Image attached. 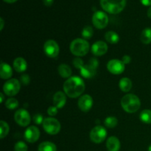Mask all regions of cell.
<instances>
[{
  "label": "cell",
  "instance_id": "1",
  "mask_svg": "<svg viewBox=\"0 0 151 151\" xmlns=\"http://www.w3.org/2000/svg\"><path fill=\"white\" fill-rule=\"evenodd\" d=\"M85 83L80 77L73 76L66 80L63 83L64 93L70 98H77L85 91Z\"/></svg>",
  "mask_w": 151,
  "mask_h": 151
},
{
  "label": "cell",
  "instance_id": "2",
  "mask_svg": "<svg viewBox=\"0 0 151 151\" xmlns=\"http://www.w3.org/2000/svg\"><path fill=\"white\" fill-rule=\"evenodd\" d=\"M121 106L127 113L133 114L137 112L141 106V101L137 95L134 94H127L121 100Z\"/></svg>",
  "mask_w": 151,
  "mask_h": 151
},
{
  "label": "cell",
  "instance_id": "3",
  "mask_svg": "<svg viewBox=\"0 0 151 151\" xmlns=\"http://www.w3.org/2000/svg\"><path fill=\"white\" fill-rule=\"evenodd\" d=\"M127 0H100L102 8L111 14L121 13L126 5Z\"/></svg>",
  "mask_w": 151,
  "mask_h": 151
},
{
  "label": "cell",
  "instance_id": "4",
  "mask_svg": "<svg viewBox=\"0 0 151 151\" xmlns=\"http://www.w3.org/2000/svg\"><path fill=\"white\" fill-rule=\"evenodd\" d=\"M69 49L74 55L82 57L86 55L89 51V43L83 38H76L71 42Z\"/></svg>",
  "mask_w": 151,
  "mask_h": 151
},
{
  "label": "cell",
  "instance_id": "5",
  "mask_svg": "<svg viewBox=\"0 0 151 151\" xmlns=\"http://www.w3.org/2000/svg\"><path fill=\"white\" fill-rule=\"evenodd\" d=\"M98 66V60L94 58H91L87 64H84L83 67L80 69L81 76L86 79H90V78H94L97 73V69Z\"/></svg>",
  "mask_w": 151,
  "mask_h": 151
},
{
  "label": "cell",
  "instance_id": "6",
  "mask_svg": "<svg viewBox=\"0 0 151 151\" xmlns=\"http://www.w3.org/2000/svg\"><path fill=\"white\" fill-rule=\"evenodd\" d=\"M43 128L50 135H56L60 131V123L58 119L53 117H47L44 119L42 124Z\"/></svg>",
  "mask_w": 151,
  "mask_h": 151
},
{
  "label": "cell",
  "instance_id": "7",
  "mask_svg": "<svg viewBox=\"0 0 151 151\" xmlns=\"http://www.w3.org/2000/svg\"><path fill=\"white\" fill-rule=\"evenodd\" d=\"M21 84L18 80L15 78L8 80L3 86V91L8 97H13L19 92Z\"/></svg>",
  "mask_w": 151,
  "mask_h": 151
},
{
  "label": "cell",
  "instance_id": "8",
  "mask_svg": "<svg viewBox=\"0 0 151 151\" xmlns=\"http://www.w3.org/2000/svg\"><path fill=\"white\" fill-rule=\"evenodd\" d=\"M107 137V131L101 125H97L91 129L90 132V139L91 142L96 144L102 143Z\"/></svg>",
  "mask_w": 151,
  "mask_h": 151
},
{
  "label": "cell",
  "instance_id": "9",
  "mask_svg": "<svg viewBox=\"0 0 151 151\" xmlns=\"http://www.w3.org/2000/svg\"><path fill=\"white\" fill-rule=\"evenodd\" d=\"M92 23L97 29H104L109 24V17L106 13L98 10L93 14Z\"/></svg>",
  "mask_w": 151,
  "mask_h": 151
},
{
  "label": "cell",
  "instance_id": "10",
  "mask_svg": "<svg viewBox=\"0 0 151 151\" xmlns=\"http://www.w3.org/2000/svg\"><path fill=\"white\" fill-rule=\"evenodd\" d=\"M44 51L46 55L48 56L51 58H55L58 56L59 52H60V48L56 42L54 40H47L44 44Z\"/></svg>",
  "mask_w": 151,
  "mask_h": 151
},
{
  "label": "cell",
  "instance_id": "11",
  "mask_svg": "<svg viewBox=\"0 0 151 151\" xmlns=\"http://www.w3.org/2000/svg\"><path fill=\"white\" fill-rule=\"evenodd\" d=\"M14 119L19 125L22 127H26L30 123L31 117L27 111L24 109H21L15 113Z\"/></svg>",
  "mask_w": 151,
  "mask_h": 151
},
{
  "label": "cell",
  "instance_id": "12",
  "mask_svg": "<svg viewBox=\"0 0 151 151\" xmlns=\"http://www.w3.org/2000/svg\"><path fill=\"white\" fill-rule=\"evenodd\" d=\"M125 63L118 59H112L107 63V69L113 75H120L125 71Z\"/></svg>",
  "mask_w": 151,
  "mask_h": 151
},
{
  "label": "cell",
  "instance_id": "13",
  "mask_svg": "<svg viewBox=\"0 0 151 151\" xmlns=\"http://www.w3.org/2000/svg\"><path fill=\"white\" fill-rule=\"evenodd\" d=\"M24 139L27 142L35 143L38 140L40 137V131L37 127L32 125L25 130Z\"/></svg>",
  "mask_w": 151,
  "mask_h": 151
},
{
  "label": "cell",
  "instance_id": "14",
  "mask_svg": "<svg viewBox=\"0 0 151 151\" xmlns=\"http://www.w3.org/2000/svg\"><path fill=\"white\" fill-rule=\"evenodd\" d=\"M78 107L83 112H88L92 108L93 99L88 94L81 96L78 102Z\"/></svg>",
  "mask_w": 151,
  "mask_h": 151
},
{
  "label": "cell",
  "instance_id": "15",
  "mask_svg": "<svg viewBox=\"0 0 151 151\" xmlns=\"http://www.w3.org/2000/svg\"><path fill=\"white\" fill-rule=\"evenodd\" d=\"M108 51V45L105 41H97L93 44L91 47V52L95 56H102Z\"/></svg>",
  "mask_w": 151,
  "mask_h": 151
},
{
  "label": "cell",
  "instance_id": "16",
  "mask_svg": "<svg viewBox=\"0 0 151 151\" xmlns=\"http://www.w3.org/2000/svg\"><path fill=\"white\" fill-rule=\"evenodd\" d=\"M66 94L63 91H57L53 96V104L58 109L64 107L66 103Z\"/></svg>",
  "mask_w": 151,
  "mask_h": 151
},
{
  "label": "cell",
  "instance_id": "17",
  "mask_svg": "<svg viewBox=\"0 0 151 151\" xmlns=\"http://www.w3.org/2000/svg\"><path fill=\"white\" fill-rule=\"evenodd\" d=\"M13 75L12 68L8 63L1 62L0 65V78L3 80H7Z\"/></svg>",
  "mask_w": 151,
  "mask_h": 151
},
{
  "label": "cell",
  "instance_id": "18",
  "mask_svg": "<svg viewBox=\"0 0 151 151\" xmlns=\"http://www.w3.org/2000/svg\"><path fill=\"white\" fill-rule=\"evenodd\" d=\"M120 146V142L116 137H109L106 141V147L109 151H119Z\"/></svg>",
  "mask_w": 151,
  "mask_h": 151
},
{
  "label": "cell",
  "instance_id": "19",
  "mask_svg": "<svg viewBox=\"0 0 151 151\" xmlns=\"http://www.w3.org/2000/svg\"><path fill=\"white\" fill-rule=\"evenodd\" d=\"M13 68L17 72H24L27 68V63L24 58L22 57L16 58L13 61Z\"/></svg>",
  "mask_w": 151,
  "mask_h": 151
},
{
  "label": "cell",
  "instance_id": "20",
  "mask_svg": "<svg viewBox=\"0 0 151 151\" xmlns=\"http://www.w3.org/2000/svg\"><path fill=\"white\" fill-rule=\"evenodd\" d=\"M58 69L59 75L63 78H67V79H69V78H71L72 72V69H71V67L69 65L65 64V63H61L58 66Z\"/></svg>",
  "mask_w": 151,
  "mask_h": 151
},
{
  "label": "cell",
  "instance_id": "21",
  "mask_svg": "<svg viewBox=\"0 0 151 151\" xmlns=\"http://www.w3.org/2000/svg\"><path fill=\"white\" fill-rule=\"evenodd\" d=\"M119 87L123 92H128L132 88V82L128 78H122L119 81Z\"/></svg>",
  "mask_w": 151,
  "mask_h": 151
},
{
  "label": "cell",
  "instance_id": "22",
  "mask_svg": "<svg viewBox=\"0 0 151 151\" xmlns=\"http://www.w3.org/2000/svg\"><path fill=\"white\" fill-rule=\"evenodd\" d=\"M38 151H57L55 145L51 142H43L38 145Z\"/></svg>",
  "mask_w": 151,
  "mask_h": 151
},
{
  "label": "cell",
  "instance_id": "23",
  "mask_svg": "<svg viewBox=\"0 0 151 151\" xmlns=\"http://www.w3.org/2000/svg\"><path fill=\"white\" fill-rule=\"evenodd\" d=\"M105 39L107 42L114 44L119 42V36L114 31H109L105 34Z\"/></svg>",
  "mask_w": 151,
  "mask_h": 151
},
{
  "label": "cell",
  "instance_id": "24",
  "mask_svg": "<svg viewBox=\"0 0 151 151\" xmlns=\"http://www.w3.org/2000/svg\"><path fill=\"white\" fill-rule=\"evenodd\" d=\"M140 40L145 44H149L151 43V28L147 27L144 29L140 35Z\"/></svg>",
  "mask_w": 151,
  "mask_h": 151
},
{
  "label": "cell",
  "instance_id": "25",
  "mask_svg": "<svg viewBox=\"0 0 151 151\" xmlns=\"http://www.w3.org/2000/svg\"><path fill=\"white\" fill-rule=\"evenodd\" d=\"M139 119L143 123L151 124V110L145 109L140 113Z\"/></svg>",
  "mask_w": 151,
  "mask_h": 151
},
{
  "label": "cell",
  "instance_id": "26",
  "mask_svg": "<svg viewBox=\"0 0 151 151\" xmlns=\"http://www.w3.org/2000/svg\"><path fill=\"white\" fill-rule=\"evenodd\" d=\"M0 131H1L0 138L4 139V137H7L9 133V131H10V127H9L7 122H4L3 120L0 122Z\"/></svg>",
  "mask_w": 151,
  "mask_h": 151
},
{
  "label": "cell",
  "instance_id": "27",
  "mask_svg": "<svg viewBox=\"0 0 151 151\" xmlns=\"http://www.w3.org/2000/svg\"><path fill=\"white\" fill-rule=\"evenodd\" d=\"M104 124L107 128H114L117 125L118 119L115 116H108L105 119Z\"/></svg>",
  "mask_w": 151,
  "mask_h": 151
},
{
  "label": "cell",
  "instance_id": "28",
  "mask_svg": "<svg viewBox=\"0 0 151 151\" xmlns=\"http://www.w3.org/2000/svg\"><path fill=\"white\" fill-rule=\"evenodd\" d=\"M93 34H94V29L91 26H86L81 32V35L85 40L90 39L93 36Z\"/></svg>",
  "mask_w": 151,
  "mask_h": 151
},
{
  "label": "cell",
  "instance_id": "29",
  "mask_svg": "<svg viewBox=\"0 0 151 151\" xmlns=\"http://www.w3.org/2000/svg\"><path fill=\"white\" fill-rule=\"evenodd\" d=\"M5 106L7 109H10V110H13V109H16L19 106V102L16 99L13 98V97L9 98L6 100Z\"/></svg>",
  "mask_w": 151,
  "mask_h": 151
},
{
  "label": "cell",
  "instance_id": "30",
  "mask_svg": "<svg viewBox=\"0 0 151 151\" xmlns=\"http://www.w3.org/2000/svg\"><path fill=\"white\" fill-rule=\"evenodd\" d=\"M15 151H27L28 147L24 142L19 141L16 143L14 146Z\"/></svg>",
  "mask_w": 151,
  "mask_h": 151
},
{
  "label": "cell",
  "instance_id": "31",
  "mask_svg": "<svg viewBox=\"0 0 151 151\" xmlns=\"http://www.w3.org/2000/svg\"><path fill=\"white\" fill-rule=\"evenodd\" d=\"M32 120H33V122L35 125H41L44 121V116L41 114H36L32 117Z\"/></svg>",
  "mask_w": 151,
  "mask_h": 151
},
{
  "label": "cell",
  "instance_id": "32",
  "mask_svg": "<svg viewBox=\"0 0 151 151\" xmlns=\"http://www.w3.org/2000/svg\"><path fill=\"white\" fill-rule=\"evenodd\" d=\"M73 65L75 68L81 69V68L83 67V66L84 65L83 60L78 57L75 58H74V60H73Z\"/></svg>",
  "mask_w": 151,
  "mask_h": 151
},
{
  "label": "cell",
  "instance_id": "33",
  "mask_svg": "<svg viewBox=\"0 0 151 151\" xmlns=\"http://www.w3.org/2000/svg\"><path fill=\"white\" fill-rule=\"evenodd\" d=\"M20 81L23 85L27 86L29 83V82H30V78H29V75H27V74H24V75H22V76H21Z\"/></svg>",
  "mask_w": 151,
  "mask_h": 151
},
{
  "label": "cell",
  "instance_id": "34",
  "mask_svg": "<svg viewBox=\"0 0 151 151\" xmlns=\"http://www.w3.org/2000/svg\"><path fill=\"white\" fill-rule=\"evenodd\" d=\"M58 108L55 107V106H50L47 109V114L50 115V116H55L58 114Z\"/></svg>",
  "mask_w": 151,
  "mask_h": 151
},
{
  "label": "cell",
  "instance_id": "35",
  "mask_svg": "<svg viewBox=\"0 0 151 151\" xmlns=\"http://www.w3.org/2000/svg\"><path fill=\"white\" fill-rule=\"evenodd\" d=\"M122 61L125 64H128L131 61V58L129 55H124L122 58Z\"/></svg>",
  "mask_w": 151,
  "mask_h": 151
},
{
  "label": "cell",
  "instance_id": "36",
  "mask_svg": "<svg viewBox=\"0 0 151 151\" xmlns=\"http://www.w3.org/2000/svg\"><path fill=\"white\" fill-rule=\"evenodd\" d=\"M142 4L145 6H150L151 5V0H140Z\"/></svg>",
  "mask_w": 151,
  "mask_h": 151
},
{
  "label": "cell",
  "instance_id": "37",
  "mask_svg": "<svg viewBox=\"0 0 151 151\" xmlns=\"http://www.w3.org/2000/svg\"><path fill=\"white\" fill-rule=\"evenodd\" d=\"M53 1L54 0H43L44 5L46 6H51L53 4Z\"/></svg>",
  "mask_w": 151,
  "mask_h": 151
},
{
  "label": "cell",
  "instance_id": "38",
  "mask_svg": "<svg viewBox=\"0 0 151 151\" xmlns=\"http://www.w3.org/2000/svg\"><path fill=\"white\" fill-rule=\"evenodd\" d=\"M0 22H1V27H0V30H2L3 28H4V19L2 18L0 19Z\"/></svg>",
  "mask_w": 151,
  "mask_h": 151
},
{
  "label": "cell",
  "instance_id": "39",
  "mask_svg": "<svg viewBox=\"0 0 151 151\" xmlns=\"http://www.w3.org/2000/svg\"><path fill=\"white\" fill-rule=\"evenodd\" d=\"M3 1H5V2H7V3H9V4H11V3L16 2L17 0H3Z\"/></svg>",
  "mask_w": 151,
  "mask_h": 151
},
{
  "label": "cell",
  "instance_id": "40",
  "mask_svg": "<svg viewBox=\"0 0 151 151\" xmlns=\"http://www.w3.org/2000/svg\"><path fill=\"white\" fill-rule=\"evenodd\" d=\"M0 97H1V99H0V103H2L3 101H4V95H3V93H0Z\"/></svg>",
  "mask_w": 151,
  "mask_h": 151
},
{
  "label": "cell",
  "instance_id": "41",
  "mask_svg": "<svg viewBox=\"0 0 151 151\" xmlns=\"http://www.w3.org/2000/svg\"><path fill=\"white\" fill-rule=\"evenodd\" d=\"M147 16H148V17L150 18V19H151V7L148 9V10H147Z\"/></svg>",
  "mask_w": 151,
  "mask_h": 151
},
{
  "label": "cell",
  "instance_id": "42",
  "mask_svg": "<svg viewBox=\"0 0 151 151\" xmlns=\"http://www.w3.org/2000/svg\"><path fill=\"white\" fill-rule=\"evenodd\" d=\"M148 151H151V145L148 147Z\"/></svg>",
  "mask_w": 151,
  "mask_h": 151
}]
</instances>
